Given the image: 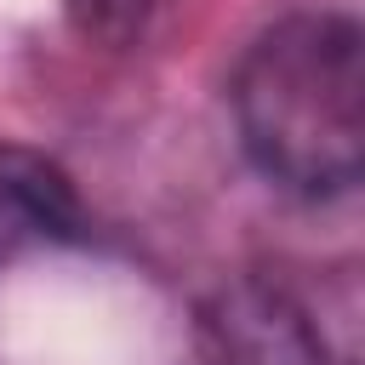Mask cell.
Instances as JSON below:
<instances>
[{"mask_svg":"<svg viewBox=\"0 0 365 365\" xmlns=\"http://www.w3.org/2000/svg\"><path fill=\"white\" fill-rule=\"evenodd\" d=\"M234 120L245 154L297 194H342L365 154V51L331 11L274 23L240 63Z\"/></svg>","mask_w":365,"mask_h":365,"instance_id":"obj_1","label":"cell"},{"mask_svg":"<svg viewBox=\"0 0 365 365\" xmlns=\"http://www.w3.org/2000/svg\"><path fill=\"white\" fill-rule=\"evenodd\" d=\"M0 211L23 217L40 234L46 228L51 234H68L80 222V205L68 194V177L51 160L29 154V148H0Z\"/></svg>","mask_w":365,"mask_h":365,"instance_id":"obj_2","label":"cell"}]
</instances>
